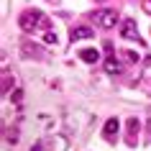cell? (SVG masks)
<instances>
[{
	"instance_id": "6da1fadb",
	"label": "cell",
	"mask_w": 151,
	"mask_h": 151,
	"mask_svg": "<svg viewBox=\"0 0 151 151\" xmlns=\"http://www.w3.org/2000/svg\"><path fill=\"white\" fill-rule=\"evenodd\" d=\"M18 23H21L23 31H33V28H46L49 21H46V16H44L41 10H26L23 16L18 18ZM46 31H49V28H46Z\"/></svg>"
},
{
	"instance_id": "7a4b0ae2",
	"label": "cell",
	"mask_w": 151,
	"mask_h": 151,
	"mask_svg": "<svg viewBox=\"0 0 151 151\" xmlns=\"http://www.w3.org/2000/svg\"><path fill=\"white\" fill-rule=\"evenodd\" d=\"M92 21H95L100 28H113V26L118 23V10L113 8H100L92 13Z\"/></svg>"
},
{
	"instance_id": "3957f363",
	"label": "cell",
	"mask_w": 151,
	"mask_h": 151,
	"mask_svg": "<svg viewBox=\"0 0 151 151\" xmlns=\"http://www.w3.org/2000/svg\"><path fill=\"white\" fill-rule=\"evenodd\" d=\"M120 36L128 41H136V44H143L141 33H138V26L133 23V21H123V26H120Z\"/></svg>"
},
{
	"instance_id": "277c9868",
	"label": "cell",
	"mask_w": 151,
	"mask_h": 151,
	"mask_svg": "<svg viewBox=\"0 0 151 151\" xmlns=\"http://www.w3.org/2000/svg\"><path fill=\"white\" fill-rule=\"evenodd\" d=\"M118 131H120V120L118 118H110L108 123H105V128H103V136L108 138V141H113V138L118 136Z\"/></svg>"
},
{
	"instance_id": "5b68a950",
	"label": "cell",
	"mask_w": 151,
	"mask_h": 151,
	"mask_svg": "<svg viewBox=\"0 0 151 151\" xmlns=\"http://www.w3.org/2000/svg\"><path fill=\"white\" fill-rule=\"evenodd\" d=\"M92 33H95V31H92L90 26H74L72 33H69V39H72V41H80V39H90Z\"/></svg>"
},
{
	"instance_id": "8992f818",
	"label": "cell",
	"mask_w": 151,
	"mask_h": 151,
	"mask_svg": "<svg viewBox=\"0 0 151 151\" xmlns=\"http://www.w3.org/2000/svg\"><path fill=\"white\" fill-rule=\"evenodd\" d=\"M120 69H123V67H120V62H118V59H115L113 54L105 59V72H108V74H118Z\"/></svg>"
},
{
	"instance_id": "52a82bcc",
	"label": "cell",
	"mask_w": 151,
	"mask_h": 151,
	"mask_svg": "<svg viewBox=\"0 0 151 151\" xmlns=\"http://www.w3.org/2000/svg\"><path fill=\"white\" fill-rule=\"evenodd\" d=\"M80 59H82V62H87V64H95L97 59H100V54H97V49H82Z\"/></svg>"
},
{
	"instance_id": "ba28073f",
	"label": "cell",
	"mask_w": 151,
	"mask_h": 151,
	"mask_svg": "<svg viewBox=\"0 0 151 151\" xmlns=\"http://www.w3.org/2000/svg\"><path fill=\"white\" fill-rule=\"evenodd\" d=\"M138 128H141V126H138V120H136V118H131V120H128V131H131V136H128V141H131V143H133L136 133H138Z\"/></svg>"
},
{
	"instance_id": "9c48e42d",
	"label": "cell",
	"mask_w": 151,
	"mask_h": 151,
	"mask_svg": "<svg viewBox=\"0 0 151 151\" xmlns=\"http://www.w3.org/2000/svg\"><path fill=\"white\" fill-rule=\"evenodd\" d=\"M44 41H46V44H54V46H56V41H59V39H56V33H54V31H46V33H44Z\"/></svg>"
},
{
	"instance_id": "30bf717a",
	"label": "cell",
	"mask_w": 151,
	"mask_h": 151,
	"mask_svg": "<svg viewBox=\"0 0 151 151\" xmlns=\"http://www.w3.org/2000/svg\"><path fill=\"white\" fill-rule=\"evenodd\" d=\"M126 59L128 62H138V54H136V51H126Z\"/></svg>"
},
{
	"instance_id": "8fae6325",
	"label": "cell",
	"mask_w": 151,
	"mask_h": 151,
	"mask_svg": "<svg viewBox=\"0 0 151 151\" xmlns=\"http://www.w3.org/2000/svg\"><path fill=\"white\" fill-rule=\"evenodd\" d=\"M143 10H146V13H151V0H146V5H143Z\"/></svg>"
},
{
	"instance_id": "7c38bea8",
	"label": "cell",
	"mask_w": 151,
	"mask_h": 151,
	"mask_svg": "<svg viewBox=\"0 0 151 151\" xmlns=\"http://www.w3.org/2000/svg\"><path fill=\"white\" fill-rule=\"evenodd\" d=\"M31 151H41V143H36V146H33V149Z\"/></svg>"
},
{
	"instance_id": "4fadbf2b",
	"label": "cell",
	"mask_w": 151,
	"mask_h": 151,
	"mask_svg": "<svg viewBox=\"0 0 151 151\" xmlns=\"http://www.w3.org/2000/svg\"><path fill=\"white\" fill-rule=\"evenodd\" d=\"M149 131H151V115H149Z\"/></svg>"
},
{
	"instance_id": "5bb4252c",
	"label": "cell",
	"mask_w": 151,
	"mask_h": 151,
	"mask_svg": "<svg viewBox=\"0 0 151 151\" xmlns=\"http://www.w3.org/2000/svg\"><path fill=\"white\" fill-rule=\"evenodd\" d=\"M146 64H151V56H149V59H146Z\"/></svg>"
}]
</instances>
